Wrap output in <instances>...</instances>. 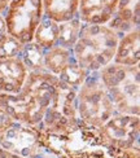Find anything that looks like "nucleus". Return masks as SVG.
<instances>
[{"mask_svg": "<svg viewBox=\"0 0 140 158\" xmlns=\"http://www.w3.org/2000/svg\"><path fill=\"white\" fill-rule=\"evenodd\" d=\"M60 83L57 77L45 70L30 71L18 94L0 92V109L16 123L39 126Z\"/></svg>", "mask_w": 140, "mask_h": 158, "instance_id": "obj_1", "label": "nucleus"}, {"mask_svg": "<svg viewBox=\"0 0 140 158\" xmlns=\"http://www.w3.org/2000/svg\"><path fill=\"white\" fill-rule=\"evenodd\" d=\"M39 141L42 149L57 158H83L91 150L106 145L99 128L83 123L79 118L68 123L42 127Z\"/></svg>", "mask_w": 140, "mask_h": 158, "instance_id": "obj_2", "label": "nucleus"}, {"mask_svg": "<svg viewBox=\"0 0 140 158\" xmlns=\"http://www.w3.org/2000/svg\"><path fill=\"white\" fill-rule=\"evenodd\" d=\"M99 79L114 105L116 113L140 114V68L110 62L99 70Z\"/></svg>", "mask_w": 140, "mask_h": 158, "instance_id": "obj_3", "label": "nucleus"}, {"mask_svg": "<svg viewBox=\"0 0 140 158\" xmlns=\"http://www.w3.org/2000/svg\"><path fill=\"white\" fill-rule=\"evenodd\" d=\"M119 36L106 25H82L73 52L74 60L87 71H99L113 62Z\"/></svg>", "mask_w": 140, "mask_h": 158, "instance_id": "obj_4", "label": "nucleus"}, {"mask_svg": "<svg viewBox=\"0 0 140 158\" xmlns=\"http://www.w3.org/2000/svg\"><path fill=\"white\" fill-rule=\"evenodd\" d=\"M77 113L83 123L92 127H101L116 114L110 97L99 78H86L77 94Z\"/></svg>", "mask_w": 140, "mask_h": 158, "instance_id": "obj_5", "label": "nucleus"}, {"mask_svg": "<svg viewBox=\"0 0 140 158\" xmlns=\"http://www.w3.org/2000/svg\"><path fill=\"white\" fill-rule=\"evenodd\" d=\"M43 18L42 0H12L6 8L4 22L8 35L25 45L32 42Z\"/></svg>", "mask_w": 140, "mask_h": 158, "instance_id": "obj_6", "label": "nucleus"}, {"mask_svg": "<svg viewBox=\"0 0 140 158\" xmlns=\"http://www.w3.org/2000/svg\"><path fill=\"white\" fill-rule=\"evenodd\" d=\"M99 131L106 145L139 150V115L116 113L101 127H99Z\"/></svg>", "mask_w": 140, "mask_h": 158, "instance_id": "obj_7", "label": "nucleus"}, {"mask_svg": "<svg viewBox=\"0 0 140 158\" xmlns=\"http://www.w3.org/2000/svg\"><path fill=\"white\" fill-rule=\"evenodd\" d=\"M39 134V126H23L15 122L0 134V147L21 157L34 158L42 152Z\"/></svg>", "mask_w": 140, "mask_h": 158, "instance_id": "obj_8", "label": "nucleus"}, {"mask_svg": "<svg viewBox=\"0 0 140 158\" xmlns=\"http://www.w3.org/2000/svg\"><path fill=\"white\" fill-rule=\"evenodd\" d=\"M75 101L77 89L71 88L61 82L39 127H51L56 126V124H62L78 119Z\"/></svg>", "mask_w": 140, "mask_h": 158, "instance_id": "obj_9", "label": "nucleus"}, {"mask_svg": "<svg viewBox=\"0 0 140 158\" xmlns=\"http://www.w3.org/2000/svg\"><path fill=\"white\" fill-rule=\"evenodd\" d=\"M29 70L21 56L0 57V92L16 95L21 91Z\"/></svg>", "mask_w": 140, "mask_h": 158, "instance_id": "obj_10", "label": "nucleus"}, {"mask_svg": "<svg viewBox=\"0 0 140 158\" xmlns=\"http://www.w3.org/2000/svg\"><path fill=\"white\" fill-rule=\"evenodd\" d=\"M119 0H79V21L86 25H108Z\"/></svg>", "mask_w": 140, "mask_h": 158, "instance_id": "obj_11", "label": "nucleus"}, {"mask_svg": "<svg viewBox=\"0 0 140 158\" xmlns=\"http://www.w3.org/2000/svg\"><path fill=\"white\" fill-rule=\"evenodd\" d=\"M140 0H119L118 8L114 16L108 22L110 27L117 35L127 34V32L139 29L140 22Z\"/></svg>", "mask_w": 140, "mask_h": 158, "instance_id": "obj_12", "label": "nucleus"}, {"mask_svg": "<svg viewBox=\"0 0 140 158\" xmlns=\"http://www.w3.org/2000/svg\"><path fill=\"white\" fill-rule=\"evenodd\" d=\"M113 62L125 66H136L140 62V32L135 29L119 38Z\"/></svg>", "mask_w": 140, "mask_h": 158, "instance_id": "obj_13", "label": "nucleus"}, {"mask_svg": "<svg viewBox=\"0 0 140 158\" xmlns=\"http://www.w3.org/2000/svg\"><path fill=\"white\" fill-rule=\"evenodd\" d=\"M43 15L56 23L71 21L78 15L79 0H42Z\"/></svg>", "mask_w": 140, "mask_h": 158, "instance_id": "obj_14", "label": "nucleus"}, {"mask_svg": "<svg viewBox=\"0 0 140 158\" xmlns=\"http://www.w3.org/2000/svg\"><path fill=\"white\" fill-rule=\"evenodd\" d=\"M73 60H74V57L71 56L70 49L55 45V47L44 52L43 68L45 71L53 74L55 77H58Z\"/></svg>", "mask_w": 140, "mask_h": 158, "instance_id": "obj_15", "label": "nucleus"}, {"mask_svg": "<svg viewBox=\"0 0 140 158\" xmlns=\"http://www.w3.org/2000/svg\"><path fill=\"white\" fill-rule=\"evenodd\" d=\"M57 38H58V23L45 18L42 19L40 25L38 26L32 42L38 44L44 51H47L55 47L57 43Z\"/></svg>", "mask_w": 140, "mask_h": 158, "instance_id": "obj_16", "label": "nucleus"}, {"mask_svg": "<svg viewBox=\"0 0 140 158\" xmlns=\"http://www.w3.org/2000/svg\"><path fill=\"white\" fill-rule=\"evenodd\" d=\"M81 29H82V22L75 18H73L71 21L68 22L58 23V38L56 45L66 49L73 48L75 42L78 40Z\"/></svg>", "mask_w": 140, "mask_h": 158, "instance_id": "obj_17", "label": "nucleus"}, {"mask_svg": "<svg viewBox=\"0 0 140 158\" xmlns=\"http://www.w3.org/2000/svg\"><path fill=\"white\" fill-rule=\"evenodd\" d=\"M19 56H21V60L25 64V66L28 68L29 73L30 71L44 70V68H43L44 49L40 48L34 42L25 44L22 47V51H21V53H19Z\"/></svg>", "mask_w": 140, "mask_h": 158, "instance_id": "obj_18", "label": "nucleus"}, {"mask_svg": "<svg viewBox=\"0 0 140 158\" xmlns=\"http://www.w3.org/2000/svg\"><path fill=\"white\" fill-rule=\"evenodd\" d=\"M83 158H140V150L103 145L88 152Z\"/></svg>", "mask_w": 140, "mask_h": 158, "instance_id": "obj_19", "label": "nucleus"}, {"mask_svg": "<svg viewBox=\"0 0 140 158\" xmlns=\"http://www.w3.org/2000/svg\"><path fill=\"white\" fill-rule=\"evenodd\" d=\"M87 77H88V71L79 66L75 60H73L57 78L64 84L69 85V87L74 88V89H78L84 83Z\"/></svg>", "mask_w": 140, "mask_h": 158, "instance_id": "obj_20", "label": "nucleus"}, {"mask_svg": "<svg viewBox=\"0 0 140 158\" xmlns=\"http://www.w3.org/2000/svg\"><path fill=\"white\" fill-rule=\"evenodd\" d=\"M23 44L8 35L4 17L0 15V57H12L21 53Z\"/></svg>", "mask_w": 140, "mask_h": 158, "instance_id": "obj_21", "label": "nucleus"}, {"mask_svg": "<svg viewBox=\"0 0 140 158\" xmlns=\"http://www.w3.org/2000/svg\"><path fill=\"white\" fill-rule=\"evenodd\" d=\"M13 123L15 122H13L12 118L9 115H6L4 111L0 109V134H2L3 131H5L6 128H9Z\"/></svg>", "mask_w": 140, "mask_h": 158, "instance_id": "obj_22", "label": "nucleus"}, {"mask_svg": "<svg viewBox=\"0 0 140 158\" xmlns=\"http://www.w3.org/2000/svg\"><path fill=\"white\" fill-rule=\"evenodd\" d=\"M0 158H25V157H21L16 153H12L9 150H5L0 147Z\"/></svg>", "mask_w": 140, "mask_h": 158, "instance_id": "obj_23", "label": "nucleus"}, {"mask_svg": "<svg viewBox=\"0 0 140 158\" xmlns=\"http://www.w3.org/2000/svg\"><path fill=\"white\" fill-rule=\"evenodd\" d=\"M11 2L12 0H0V15L6 10V8H8V5H9Z\"/></svg>", "mask_w": 140, "mask_h": 158, "instance_id": "obj_24", "label": "nucleus"}]
</instances>
